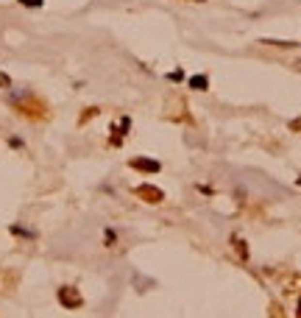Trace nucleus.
<instances>
[{
  "label": "nucleus",
  "mask_w": 301,
  "mask_h": 318,
  "mask_svg": "<svg viewBox=\"0 0 301 318\" xmlns=\"http://www.w3.org/2000/svg\"><path fill=\"white\" fill-rule=\"evenodd\" d=\"M59 304L67 307V310H76V307L84 304V299L76 287H59Z\"/></svg>",
  "instance_id": "nucleus-1"
},
{
  "label": "nucleus",
  "mask_w": 301,
  "mask_h": 318,
  "mask_svg": "<svg viewBox=\"0 0 301 318\" xmlns=\"http://www.w3.org/2000/svg\"><path fill=\"white\" fill-rule=\"evenodd\" d=\"M131 168L134 171H145V173H159L162 171V165H159L156 159H143V157L131 159Z\"/></svg>",
  "instance_id": "nucleus-2"
},
{
  "label": "nucleus",
  "mask_w": 301,
  "mask_h": 318,
  "mask_svg": "<svg viewBox=\"0 0 301 318\" xmlns=\"http://www.w3.org/2000/svg\"><path fill=\"white\" fill-rule=\"evenodd\" d=\"M137 193L143 195L145 201H151V204H159V201L165 198V193H162L159 187H151V184H143V187H137Z\"/></svg>",
  "instance_id": "nucleus-3"
},
{
  "label": "nucleus",
  "mask_w": 301,
  "mask_h": 318,
  "mask_svg": "<svg viewBox=\"0 0 301 318\" xmlns=\"http://www.w3.org/2000/svg\"><path fill=\"white\" fill-rule=\"evenodd\" d=\"M190 87L204 92V90H209V79H206V76H192V79H190Z\"/></svg>",
  "instance_id": "nucleus-4"
},
{
  "label": "nucleus",
  "mask_w": 301,
  "mask_h": 318,
  "mask_svg": "<svg viewBox=\"0 0 301 318\" xmlns=\"http://www.w3.org/2000/svg\"><path fill=\"white\" fill-rule=\"evenodd\" d=\"M232 243H234V249L240 251V257H243V260H248V249H245V243H243V240L232 238Z\"/></svg>",
  "instance_id": "nucleus-5"
},
{
  "label": "nucleus",
  "mask_w": 301,
  "mask_h": 318,
  "mask_svg": "<svg viewBox=\"0 0 301 318\" xmlns=\"http://www.w3.org/2000/svg\"><path fill=\"white\" fill-rule=\"evenodd\" d=\"M17 3H20V6H28V9H39L45 0H17Z\"/></svg>",
  "instance_id": "nucleus-6"
},
{
  "label": "nucleus",
  "mask_w": 301,
  "mask_h": 318,
  "mask_svg": "<svg viewBox=\"0 0 301 318\" xmlns=\"http://www.w3.org/2000/svg\"><path fill=\"white\" fill-rule=\"evenodd\" d=\"M11 235H20V238H33V232H28V229H20V226H11Z\"/></svg>",
  "instance_id": "nucleus-7"
},
{
  "label": "nucleus",
  "mask_w": 301,
  "mask_h": 318,
  "mask_svg": "<svg viewBox=\"0 0 301 318\" xmlns=\"http://www.w3.org/2000/svg\"><path fill=\"white\" fill-rule=\"evenodd\" d=\"M0 87H6V90L11 87V79L6 76V73H0Z\"/></svg>",
  "instance_id": "nucleus-8"
},
{
  "label": "nucleus",
  "mask_w": 301,
  "mask_h": 318,
  "mask_svg": "<svg viewBox=\"0 0 301 318\" xmlns=\"http://www.w3.org/2000/svg\"><path fill=\"white\" fill-rule=\"evenodd\" d=\"M106 246H114V232L111 229H106Z\"/></svg>",
  "instance_id": "nucleus-9"
},
{
  "label": "nucleus",
  "mask_w": 301,
  "mask_h": 318,
  "mask_svg": "<svg viewBox=\"0 0 301 318\" xmlns=\"http://www.w3.org/2000/svg\"><path fill=\"white\" fill-rule=\"evenodd\" d=\"M9 145H11V148H22V140H17V137H11V140H9Z\"/></svg>",
  "instance_id": "nucleus-10"
},
{
  "label": "nucleus",
  "mask_w": 301,
  "mask_h": 318,
  "mask_svg": "<svg viewBox=\"0 0 301 318\" xmlns=\"http://www.w3.org/2000/svg\"><path fill=\"white\" fill-rule=\"evenodd\" d=\"M195 3H204V0H195Z\"/></svg>",
  "instance_id": "nucleus-11"
}]
</instances>
